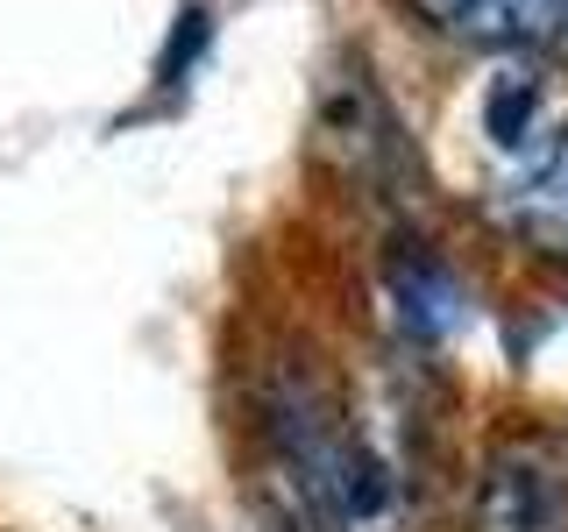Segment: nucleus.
Listing matches in <instances>:
<instances>
[{"mask_svg": "<svg viewBox=\"0 0 568 532\" xmlns=\"http://www.w3.org/2000/svg\"><path fill=\"white\" fill-rule=\"evenodd\" d=\"M476 532H568V469L540 448H497L476 490Z\"/></svg>", "mask_w": 568, "mask_h": 532, "instance_id": "3", "label": "nucleus"}, {"mask_svg": "<svg viewBox=\"0 0 568 532\" xmlns=\"http://www.w3.org/2000/svg\"><path fill=\"white\" fill-rule=\"evenodd\" d=\"M390 306H398L405 334H419V341H440V334L462 327V284L440 270L434 256H398L390 263Z\"/></svg>", "mask_w": 568, "mask_h": 532, "instance_id": "4", "label": "nucleus"}, {"mask_svg": "<svg viewBox=\"0 0 568 532\" xmlns=\"http://www.w3.org/2000/svg\"><path fill=\"white\" fill-rule=\"evenodd\" d=\"M490 213L540 256H568V121L540 135L526 156H511L505 185L490 192Z\"/></svg>", "mask_w": 568, "mask_h": 532, "instance_id": "2", "label": "nucleus"}, {"mask_svg": "<svg viewBox=\"0 0 568 532\" xmlns=\"http://www.w3.org/2000/svg\"><path fill=\"white\" fill-rule=\"evenodd\" d=\"M413 8L455 43L568 64V0H413Z\"/></svg>", "mask_w": 568, "mask_h": 532, "instance_id": "1", "label": "nucleus"}]
</instances>
